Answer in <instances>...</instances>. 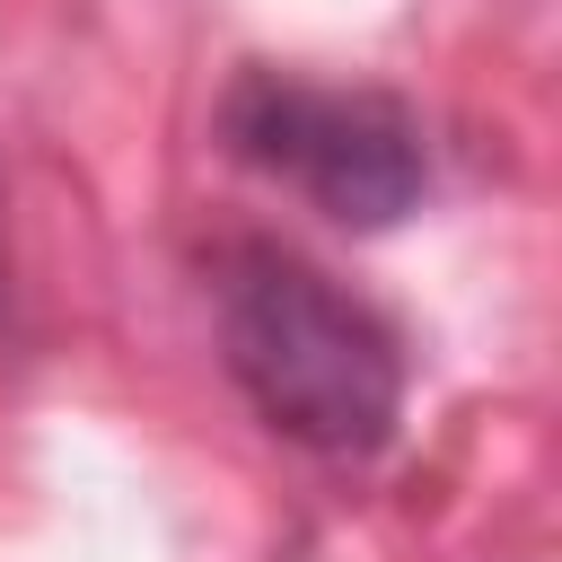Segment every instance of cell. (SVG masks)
<instances>
[{
  "instance_id": "obj_1",
  "label": "cell",
  "mask_w": 562,
  "mask_h": 562,
  "mask_svg": "<svg viewBox=\"0 0 562 562\" xmlns=\"http://www.w3.org/2000/svg\"><path fill=\"white\" fill-rule=\"evenodd\" d=\"M220 351L246 404L299 448L360 457L395 430V404H404L395 334L299 255L246 246L220 272Z\"/></svg>"
},
{
  "instance_id": "obj_2",
  "label": "cell",
  "mask_w": 562,
  "mask_h": 562,
  "mask_svg": "<svg viewBox=\"0 0 562 562\" xmlns=\"http://www.w3.org/2000/svg\"><path fill=\"white\" fill-rule=\"evenodd\" d=\"M220 132L246 167L299 184L342 228H386L422 193V132L378 88H316L290 70H246L220 105Z\"/></svg>"
}]
</instances>
